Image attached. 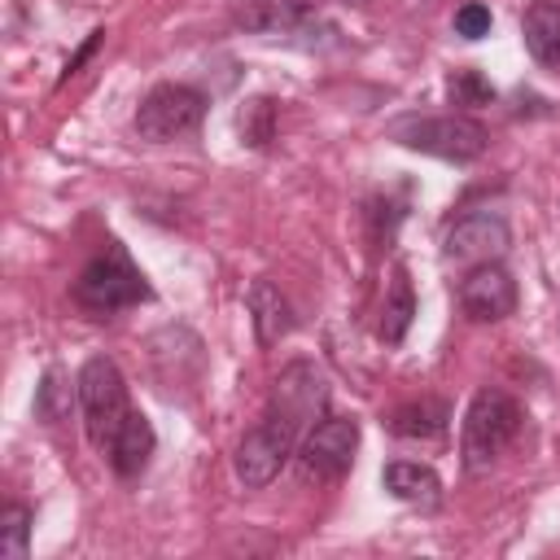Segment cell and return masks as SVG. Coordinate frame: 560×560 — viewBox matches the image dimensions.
I'll use <instances>...</instances> for the list:
<instances>
[{
  "label": "cell",
  "instance_id": "277c9868",
  "mask_svg": "<svg viewBox=\"0 0 560 560\" xmlns=\"http://www.w3.org/2000/svg\"><path fill=\"white\" fill-rule=\"evenodd\" d=\"M389 140L420 149V153H433V158H446V162H472L486 153L490 136L477 118H464V114H433V118L407 114V118L389 122Z\"/></svg>",
  "mask_w": 560,
  "mask_h": 560
},
{
  "label": "cell",
  "instance_id": "8992f818",
  "mask_svg": "<svg viewBox=\"0 0 560 560\" xmlns=\"http://www.w3.org/2000/svg\"><path fill=\"white\" fill-rule=\"evenodd\" d=\"M206 118V96L188 83H158L136 109V136L149 144H171L192 136Z\"/></svg>",
  "mask_w": 560,
  "mask_h": 560
},
{
  "label": "cell",
  "instance_id": "ffe728a7",
  "mask_svg": "<svg viewBox=\"0 0 560 560\" xmlns=\"http://www.w3.org/2000/svg\"><path fill=\"white\" fill-rule=\"evenodd\" d=\"M271 101L267 96H258V101H249L245 109H241V136L249 140V144H267L271 140Z\"/></svg>",
  "mask_w": 560,
  "mask_h": 560
},
{
  "label": "cell",
  "instance_id": "d6986e66",
  "mask_svg": "<svg viewBox=\"0 0 560 560\" xmlns=\"http://www.w3.org/2000/svg\"><path fill=\"white\" fill-rule=\"evenodd\" d=\"M446 92H451L455 105H486V101L494 96V88H490L477 70H455V74L446 79Z\"/></svg>",
  "mask_w": 560,
  "mask_h": 560
},
{
  "label": "cell",
  "instance_id": "8fae6325",
  "mask_svg": "<svg viewBox=\"0 0 560 560\" xmlns=\"http://www.w3.org/2000/svg\"><path fill=\"white\" fill-rule=\"evenodd\" d=\"M228 13L249 35H302L315 22V0H228Z\"/></svg>",
  "mask_w": 560,
  "mask_h": 560
},
{
  "label": "cell",
  "instance_id": "44dd1931",
  "mask_svg": "<svg viewBox=\"0 0 560 560\" xmlns=\"http://www.w3.org/2000/svg\"><path fill=\"white\" fill-rule=\"evenodd\" d=\"M455 35H464V39H481V35H490V9L477 4V0L459 4V9H455Z\"/></svg>",
  "mask_w": 560,
  "mask_h": 560
},
{
  "label": "cell",
  "instance_id": "30bf717a",
  "mask_svg": "<svg viewBox=\"0 0 560 560\" xmlns=\"http://www.w3.org/2000/svg\"><path fill=\"white\" fill-rule=\"evenodd\" d=\"M459 311L468 319H477V324L508 319L516 311V280H512V271L499 258L468 267V276L459 280Z\"/></svg>",
  "mask_w": 560,
  "mask_h": 560
},
{
  "label": "cell",
  "instance_id": "7a4b0ae2",
  "mask_svg": "<svg viewBox=\"0 0 560 560\" xmlns=\"http://www.w3.org/2000/svg\"><path fill=\"white\" fill-rule=\"evenodd\" d=\"M521 433V402L503 389H477L468 411H464V433H459V455L468 472H486Z\"/></svg>",
  "mask_w": 560,
  "mask_h": 560
},
{
  "label": "cell",
  "instance_id": "5bb4252c",
  "mask_svg": "<svg viewBox=\"0 0 560 560\" xmlns=\"http://www.w3.org/2000/svg\"><path fill=\"white\" fill-rule=\"evenodd\" d=\"M521 35L534 61L542 66H560V4L556 0H538L525 9L521 18Z\"/></svg>",
  "mask_w": 560,
  "mask_h": 560
},
{
  "label": "cell",
  "instance_id": "9c48e42d",
  "mask_svg": "<svg viewBox=\"0 0 560 560\" xmlns=\"http://www.w3.org/2000/svg\"><path fill=\"white\" fill-rule=\"evenodd\" d=\"M289 455H298V438L284 424H276V420L262 416V424H254L241 438V446H236V477L249 490H262V486H271L280 477V468L289 464Z\"/></svg>",
  "mask_w": 560,
  "mask_h": 560
},
{
  "label": "cell",
  "instance_id": "ac0fdd59",
  "mask_svg": "<svg viewBox=\"0 0 560 560\" xmlns=\"http://www.w3.org/2000/svg\"><path fill=\"white\" fill-rule=\"evenodd\" d=\"M26 534H31V508L26 503H9L0 512V556L22 560L26 556Z\"/></svg>",
  "mask_w": 560,
  "mask_h": 560
},
{
  "label": "cell",
  "instance_id": "5b68a950",
  "mask_svg": "<svg viewBox=\"0 0 560 560\" xmlns=\"http://www.w3.org/2000/svg\"><path fill=\"white\" fill-rule=\"evenodd\" d=\"M328 407V376L311 363V359H293L276 385H271V402H267V420L284 424L298 442L306 438V429L324 416Z\"/></svg>",
  "mask_w": 560,
  "mask_h": 560
},
{
  "label": "cell",
  "instance_id": "6da1fadb",
  "mask_svg": "<svg viewBox=\"0 0 560 560\" xmlns=\"http://www.w3.org/2000/svg\"><path fill=\"white\" fill-rule=\"evenodd\" d=\"M70 293H74L79 311L105 319V315H114V311H127V306L144 302V298H149V280H144V271L131 262V254H127L118 241H109V245L79 271V280H74Z\"/></svg>",
  "mask_w": 560,
  "mask_h": 560
},
{
  "label": "cell",
  "instance_id": "ba28073f",
  "mask_svg": "<svg viewBox=\"0 0 560 560\" xmlns=\"http://www.w3.org/2000/svg\"><path fill=\"white\" fill-rule=\"evenodd\" d=\"M508 245H512V232H508V219L499 210H468L442 236V254L451 262H472V267L503 258Z\"/></svg>",
  "mask_w": 560,
  "mask_h": 560
},
{
  "label": "cell",
  "instance_id": "e0dca14e",
  "mask_svg": "<svg viewBox=\"0 0 560 560\" xmlns=\"http://www.w3.org/2000/svg\"><path fill=\"white\" fill-rule=\"evenodd\" d=\"M446 402H438V398H420V402H402L398 411H394V420H389V429L398 433V438H438L442 429H446Z\"/></svg>",
  "mask_w": 560,
  "mask_h": 560
},
{
  "label": "cell",
  "instance_id": "7c38bea8",
  "mask_svg": "<svg viewBox=\"0 0 560 560\" xmlns=\"http://www.w3.org/2000/svg\"><path fill=\"white\" fill-rule=\"evenodd\" d=\"M153 446H158V438H153L149 416L131 407V416L122 420V429L114 433V442L105 446V455H109V468H114L118 477H140V472L149 468Z\"/></svg>",
  "mask_w": 560,
  "mask_h": 560
},
{
  "label": "cell",
  "instance_id": "9a60e30c",
  "mask_svg": "<svg viewBox=\"0 0 560 560\" xmlns=\"http://www.w3.org/2000/svg\"><path fill=\"white\" fill-rule=\"evenodd\" d=\"M249 315H254V332H258L262 346L280 341L293 328V311H289L284 293L271 280H254L249 284Z\"/></svg>",
  "mask_w": 560,
  "mask_h": 560
},
{
  "label": "cell",
  "instance_id": "3957f363",
  "mask_svg": "<svg viewBox=\"0 0 560 560\" xmlns=\"http://www.w3.org/2000/svg\"><path fill=\"white\" fill-rule=\"evenodd\" d=\"M79 407H83V424L96 451H105L114 442V433L122 429V420L131 416V398H127V381L118 372V363L109 354H92L79 368Z\"/></svg>",
  "mask_w": 560,
  "mask_h": 560
},
{
  "label": "cell",
  "instance_id": "52a82bcc",
  "mask_svg": "<svg viewBox=\"0 0 560 560\" xmlns=\"http://www.w3.org/2000/svg\"><path fill=\"white\" fill-rule=\"evenodd\" d=\"M359 451V420L354 416H324L306 429V438L298 442V459H302V477L315 481H337L341 472H350Z\"/></svg>",
  "mask_w": 560,
  "mask_h": 560
},
{
  "label": "cell",
  "instance_id": "4fadbf2b",
  "mask_svg": "<svg viewBox=\"0 0 560 560\" xmlns=\"http://www.w3.org/2000/svg\"><path fill=\"white\" fill-rule=\"evenodd\" d=\"M381 486H385L394 499L416 503V508H438V499H442V477H438L429 464H416V459H394V464H385Z\"/></svg>",
  "mask_w": 560,
  "mask_h": 560
},
{
  "label": "cell",
  "instance_id": "2e32d148",
  "mask_svg": "<svg viewBox=\"0 0 560 560\" xmlns=\"http://www.w3.org/2000/svg\"><path fill=\"white\" fill-rule=\"evenodd\" d=\"M411 315H416V298H411L407 267H394V280H389V293H385V306H381V337L389 346H398L407 337Z\"/></svg>",
  "mask_w": 560,
  "mask_h": 560
}]
</instances>
